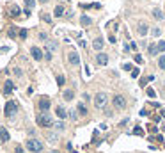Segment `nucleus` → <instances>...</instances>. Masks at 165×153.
Listing matches in <instances>:
<instances>
[{"instance_id":"6e6552de","label":"nucleus","mask_w":165,"mask_h":153,"mask_svg":"<svg viewBox=\"0 0 165 153\" xmlns=\"http://www.w3.org/2000/svg\"><path fill=\"white\" fill-rule=\"evenodd\" d=\"M105 47V41H103V37H96L92 41V48L96 50V52H101V48Z\"/></svg>"},{"instance_id":"0eeeda50","label":"nucleus","mask_w":165,"mask_h":153,"mask_svg":"<svg viewBox=\"0 0 165 153\" xmlns=\"http://www.w3.org/2000/svg\"><path fill=\"white\" fill-rule=\"evenodd\" d=\"M147 30H149V27H147V23H144V21H138V25H137V32H138V36H146L147 34Z\"/></svg>"},{"instance_id":"b1692460","label":"nucleus","mask_w":165,"mask_h":153,"mask_svg":"<svg viewBox=\"0 0 165 153\" xmlns=\"http://www.w3.org/2000/svg\"><path fill=\"white\" fill-rule=\"evenodd\" d=\"M147 54H149V55H156V54H158V50H156V45H151V47H147Z\"/></svg>"},{"instance_id":"7ed1b4c3","label":"nucleus","mask_w":165,"mask_h":153,"mask_svg":"<svg viewBox=\"0 0 165 153\" xmlns=\"http://www.w3.org/2000/svg\"><path fill=\"white\" fill-rule=\"evenodd\" d=\"M16 112H18V105H16V102H7L6 103V107H4V114L7 116V118H13V116H16Z\"/></svg>"},{"instance_id":"aec40b11","label":"nucleus","mask_w":165,"mask_h":153,"mask_svg":"<svg viewBox=\"0 0 165 153\" xmlns=\"http://www.w3.org/2000/svg\"><path fill=\"white\" fill-rule=\"evenodd\" d=\"M154 80V75H149V77H144V78H140V87H146L147 82H153Z\"/></svg>"},{"instance_id":"bb28decb","label":"nucleus","mask_w":165,"mask_h":153,"mask_svg":"<svg viewBox=\"0 0 165 153\" xmlns=\"http://www.w3.org/2000/svg\"><path fill=\"white\" fill-rule=\"evenodd\" d=\"M153 36H154V37H160V36H161V29H160V27H154V29H153Z\"/></svg>"},{"instance_id":"f257e3e1","label":"nucleus","mask_w":165,"mask_h":153,"mask_svg":"<svg viewBox=\"0 0 165 153\" xmlns=\"http://www.w3.org/2000/svg\"><path fill=\"white\" fill-rule=\"evenodd\" d=\"M36 121H37V125H39V126H43V128H50V126H53L52 116H48L46 112L37 114V116H36Z\"/></svg>"},{"instance_id":"cd10ccee","label":"nucleus","mask_w":165,"mask_h":153,"mask_svg":"<svg viewBox=\"0 0 165 153\" xmlns=\"http://www.w3.org/2000/svg\"><path fill=\"white\" fill-rule=\"evenodd\" d=\"M25 6H27V9H32L36 6V0H25Z\"/></svg>"},{"instance_id":"393cba45","label":"nucleus","mask_w":165,"mask_h":153,"mask_svg":"<svg viewBox=\"0 0 165 153\" xmlns=\"http://www.w3.org/2000/svg\"><path fill=\"white\" fill-rule=\"evenodd\" d=\"M53 126H55V128H57V130H59V132H62V130H64V128H66V125H64V123H62V121H59V123H53Z\"/></svg>"},{"instance_id":"4468645a","label":"nucleus","mask_w":165,"mask_h":153,"mask_svg":"<svg viewBox=\"0 0 165 153\" xmlns=\"http://www.w3.org/2000/svg\"><path fill=\"white\" fill-rule=\"evenodd\" d=\"M151 14H153V16H154L158 21H161V20L165 18V16H163V13H161V9H158V7H154V9L151 11Z\"/></svg>"},{"instance_id":"a878e982","label":"nucleus","mask_w":165,"mask_h":153,"mask_svg":"<svg viewBox=\"0 0 165 153\" xmlns=\"http://www.w3.org/2000/svg\"><path fill=\"white\" fill-rule=\"evenodd\" d=\"M46 48H48L50 52H53V50H57V43H53V41H52V43H48V45H46Z\"/></svg>"},{"instance_id":"a18cd8bd","label":"nucleus","mask_w":165,"mask_h":153,"mask_svg":"<svg viewBox=\"0 0 165 153\" xmlns=\"http://www.w3.org/2000/svg\"><path fill=\"white\" fill-rule=\"evenodd\" d=\"M50 153H59V151H57V149H53V151H50Z\"/></svg>"},{"instance_id":"37998d69","label":"nucleus","mask_w":165,"mask_h":153,"mask_svg":"<svg viewBox=\"0 0 165 153\" xmlns=\"http://www.w3.org/2000/svg\"><path fill=\"white\" fill-rule=\"evenodd\" d=\"M16 153H25V151H23V148H21V146H16Z\"/></svg>"},{"instance_id":"58836bf2","label":"nucleus","mask_w":165,"mask_h":153,"mask_svg":"<svg viewBox=\"0 0 165 153\" xmlns=\"http://www.w3.org/2000/svg\"><path fill=\"white\" fill-rule=\"evenodd\" d=\"M147 96H149V98H154V96H156V93H154L153 89H147Z\"/></svg>"},{"instance_id":"20e7f679","label":"nucleus","mask_w":165,"mask_h":153,"mask_svg":"<svg viewBox=\"0 0 165 153\" xmlns=\"http://www.w3.org/2000/svg\"><path fill=\"white\" fill-rule=\"evenodd\" d=\"M107 100H108V96L105 93H98L96 96H94V105H96L98 109H103L105 103H107Z\"/></svg>"},{"instance_id":"412c9836","label":"nucleus","mask_w":165,"mask_h":153,"mask_svg":"<svg viewBox=\"0 0 165 153\" xmlns=\"http://www.w3.org/2000/svg\"><path fill=\"white\" fill-rule=\"evenodd\" d=\"M156 50H158V54H161V52H165V41H163V39L156 43Z\"/></svg>"},{"instance_id":"f8f14e48","label":"nucleus","mask_w":165,"mask_h":153,"mask_svg":"<svg viewBox=\"0 0 165 153\" xmlns=\"http://www.w3.org/2000/svg\"><path fill=\"white\" fill-rule=\"evenodd\" d=\"M55 114H57V118H60V119H66V116H67V112H66V109H64L62 105H59V107H55Z\"/></svg>"},{"instance_id":"f704fd0d","label":"nucleus","mask_w":165,"mask_h":153,"mask_svg":"<svg viewBox=\"0 0 165 153\" xmlns=\"http://www.w3.org/2000/svg\"><path fill=\"white\" fill-rule=\"evenodd\" d=\"M133 134H137V135H142L144 132H142V128H140V126H137V128L133 130Z\"/></svg>"},{"instance_id":"5701e85b","label":"nucleus","mask_w":165,"mask_h":153,"mask_svg":"<svg viewBox=\"0 0 165 153\" xmlns=\"http://www.w3.org/2000/svg\"><path fill=\"white\" fill-rule=\"evenodd\" d=\"M53 14H55V16H62V14H64V7H62V6H57L55 11H53Z\"/></svg>"},{"instance_id":"c85d7f7f","label":"nucleus","mask_w":165,"mask_h":153,"mask_svg":"<svg viewBox=\"0 0 165 153\" xmlns=\"http://www.w3.org/2000/svg\"><path fill=\"white\" fill-rule=\"evenodd\" d=\"M44 59H48V61H52V52H50L48 48H46V50H44Z\"/></svg>"},{"instance_id":"79ce46f5","label":"nucleus","mask_w":165,"mask_h":153,"mask_svg":"<svg viewBox=\"0 0 165 153\" xmlns=\"http://www.w3.org/2000/svg\"><path fill=\"white\" fill-rule=\"evenodd\" d=\"M130 50H137V43H130Z\"/></svg>"},{"instance_id":"ddd939ff","label":"nucleus","mask_w":165,"mask_h":153,"mask_svg":"<svg viewBox=\"0 0 165 153\" xmlns=\"http://www.w3.org/2000/svg\"><path fill=\"white\" fill-rule=\"evenodd\" d=\"M50 107H52V103H50L48 100H46V98H43V100L39 102V109H41V111H43V112H46V111H48V109H50Z\"/></svg>"},{"instance_id":"c03bdc74","label":"nucleus","mask_w":165,"mask_h":153,"mask_svg":"<svg viewBox=\"0 0 165 153\" xmlns=\"http://www.w3.org/2000/svg\"><path fill=\"white\" fill-rule=\"evenodd\" d=\"M39 2H41V4H46V2H48V0H39Z\"/></svg>"},{"instance_id":"ea45409f","label":"nucleus","mask_w":165,"mask_h":153,"mask_svg":"<svg viewBox=\"0 0 165 153\" xmlns=\"http://www.w3.org/2000/svg\"><path fill=\"white\" fill-rule=\"evenodd\" d=\"M123 70H126V71H133V68H131V64H124V66H123Z\"/></svg>"},{"instance_id":"a211bd4d","label":"nucleus","mask_w":165,"mask_h":153,"mask_svg":"<svg viewBox=\"0 0 165 153\" xmlns=\"http://www.w3.org/2000/svg\"><path fill=\"white\" fill-rule=\"evenodd\" d=\"M20 13H21V11H20L18 6H11V7H9V16L16 18V16H20Z\"/></svg>"},{"instance_id":"f03ea898","label":"nucleus","mask_w":165,"mask_h":153,"mask_svg":"<svg viewBox=\"0 0 165 153\" xmlns=\"http://www.w3.org/2000/svg\"><path fill=\"white\" fill-rule=\"evenodd\" d=\"M43 142L39 141V139H29L27 141V149L29 151H32V153H41L43 151Z\"/></svg>"},{"instance_id":"dca6fc26","label":"nucleus","mask_w":165,"mask_h":153,"mask_svg":"<svg viewBox=\"0 0 165 153\" xmlns=\"http://www.w3.org/2000/svg\"><path fill=\"white\" fill-rule=\"evenodd\" d=\"M62 98H64L66 102H71V100L75 98V91H71V89H67V91H64V94H62Z\"/></svg>"},{"instance_id":"f3484780","label":"nucleus","mask_w":165,"mask_h":153,"mask_svg":"<svg viewBox=\"0 0 165 153\" xmlns=\"http://www.w3.org/2000/svg\"><path fill=\"white\" fill-rule=\"evenodd\" d=\"M77 112H78L80 116H87V107H85V105H84L82 102H80V103L77 105Z\"/></svg>"},{"instance_id":"7c9ffc66","label":"nucleus","mask_w":165,"mask_h":153,"mask_svg":"<svg viewBox=\"0 0 165 153\" xmlns=\"http://www.w3.org/2000/svg\"><path fill=\"white\" fill-rule=\"evenodd\" d=\"M48 141L50 142H57V135L55 134H48Z\"/></svg>"},{"instance_id":"4c0bfd02","label":"nucleus","mask_w":165,"mask_h":153,"mask_svg":"<svg viewBox=\"0 0 165 153\" xmlns=\"http://www.w3.org/2000/svg\"><path fill=\"white\" fill-rule=\"evenodd\" d=\"M57 84H59V85H64V77H62V75L57 77Z\"/></svg>"},{"instance_id":"2f4dec72","label":"nucleus","mask_w":165,"mask_h":153,"mask_svg":"<svg viewBox=\"0 0 165 153\" xmlns=\"http://www.w3.org/2000/svg\"><path fill=\"white\" fill-rule=\"evenodd\" d=\"M20 37H21V39L27 37V30H25V29H20Z\"/></svg>"},{"instance_id":"1a4fd4ad","label":"nucleus","mask_w":165,"mask_h":153,"mask_svg":"<svg viewBox=\"0 0 165 153\" xmlns=\"http://www.w3.org/2000/svg\"><path fill=\"white\" fill-rule=\"evenodd\" d=\"M67 59H69V62H71L73 66L80 64V55H78L77 52H69V54H67Z\"/></svg>"},{"instance_id":"2eb2a0df","label":"nucleus","mask_w":165,"mask_h":153,"mask_svg":"<svg viewBox=\"0 0 165 153\" xmlns=\"http://www.w3.org/2000/svg\"><path fill=\"white\" fill-rule=\"evenodd\" d=\"M80 23H82L84 27H89V25L92 23V20H91L87 14H82V16H80Z\"/></svg>"},{"instance_id":"423d86ee","label":"nucleus","mask_w":165,"mask_h":153,"mask_svg":"<svg viewBox=\"0 0 165 153\" xmlns=\"http://www.w3.org/2000/svg\"><path fill=\"white\" fill-rule=\"evenodd\" d=\"M30 55H32V59H36V61H41V59H44V54H43V50H41V48H37V47H32V48H30Z\"/></svg>"},{"instance_id":"c756f323","label":"nucleus","mask_w":165,"mask_h":153,"mask_svg":"<svg viewBox=\"0 0 165 153\" xmlns=\"http://www.w3.org/2000/svg\"><path fill=\"white\" fill-rule=\"evenodd\" d=\"M7 34H9V37H16V29H14V27H11Z\"/></svg>"},{"instance_id":"e433bc0d","label":"nucleus","mask_w":165,"mask_h":153,"mask_svg":"<svg viewBox=\"0 0 165 153\" xmlns=\"http://www.w3.org/2000/svg\"><path fill=\"white\" fill-rule=\"evenodd\" d=\"M43 20L46 21V23H52V18H50V14H43Z\"/></svg>"},{"instance_id":"39448f33","label":"nucleus","mask_w":165,"mask_h":153,"mask_svg":"<svg viewBox=\"0 0 165 153\" xmlns=\"http://www.w3.org/2000/svg\"><path fill=\"white\" fill-rule=\"evenodd\" d=\"M114 107H115V109H124V107H126V100H124V96H121V94L114 96Z\"/></svg>"},{"instance_id":"72a5a7b5","label":"nucleus","mask_w":165,"mask_h":153,"mask_svg":"<svg viewBox=\"0 0 165 153\" xmlns=\"http://www.w3.org/2000/svg\"><path fill=\"white\" fill-rule=\"evenodd\" d=\"M135 62H137V64H142V62H144V59H142V57H140V55L137 54V55H135Z\"/></svg>"},{"instance_id":"a19ab883","label":"nucleus","mask_w":165,"mask_h":153,"mask_svg":"<svg viewBox=\"0 0 165 153\" xmlns=\"http://www.w3.org/2000/svg\"><path fill=\"white\" fill-rule=\"evenodd\" d=\"M14 75H16V77H21L23 73H21V70H20V68H14Z\"/></svg>"},{"instance_id":"9b49d317","label":"nucleus","mask_w":165,"mask_h":153,"mask_svg":"<svg viewBox=\"0 0 165 153\" xmlns=\"http://www.w3.org/2000/svg\"><path fill=\"white\" fill-rule=\"evenodd\" d=\"M7 141H9V132H7L4 126H0V144L7 142Z\"/></svg>"},{"instance_id":"473e14b6","label":"nucleus","mask_w":165,"mask_h":153,"mask_svg":"<svg viewBox=\"0 0 165 153\" xmlns=\"http://www.w3.org/2000/svg\"><path fill=\"white\" fill-rule=\"evenodd\" d=\"M138 75H140V70H138V68H135V70L131 71V77H133V78H137Z\"/></svg>"},{"instance_id":"c9c22d12","label":"nucleus","mask_w":165,"mask_h":153,"mask_svg":"<svg viewBox=\"0 0 165 153\" xmlns=\"http://www.w3.org/2000/svg\"><path fill=\"white\" fill-rule=\"evenodd\" d=\"M77 114H78V112H77V111H71V112H69V118H71V119H73V121H75V119H77V118H78V116H77Z\"/></svg>"},{"instance_id":"4be33fe9","label":"nucleus","mask_w":165,"mask_h":153,"mask_svg":"<svg viewBox=\"0 0 165 153\" xmlns=\"http://www.w3.org/2000/svg\"><path fill=\"white\" fill-rule=\"evenodd\" d=\"M158 66H160V70H163V71H165V54H163V55H160V59H158Z\"/></svg>"},{"instance_id":"9d476101","label":"nucleus","mask_w":165,"mask_h":153,"mask_svg":"<svg viewBox=\"0 0 165 153\" xmlns=\"http://www.w3.org/2000/svg\"><path fill=\"white\" fill-rule=\"evenodd\" d=\"M96 62L100 64V66H107L108 64V55L107 54H98L96 55Z\"/></svg>"},{"instance_id":"6ab92c4d","label":"nucleus","mask_w":165,"mask_h":153,"mask_svg":"<svg viewBox=\"0 0 165 153\" xmlns=\"http://www.w3.org/2000/svg\"><path fill=\"white\" fill-rule=\"evenodd\" d=\"M13 89H14V84H13L11 80H7V82L4 84V93H6V94H9Z\"/></svg>"}]
</instances>
